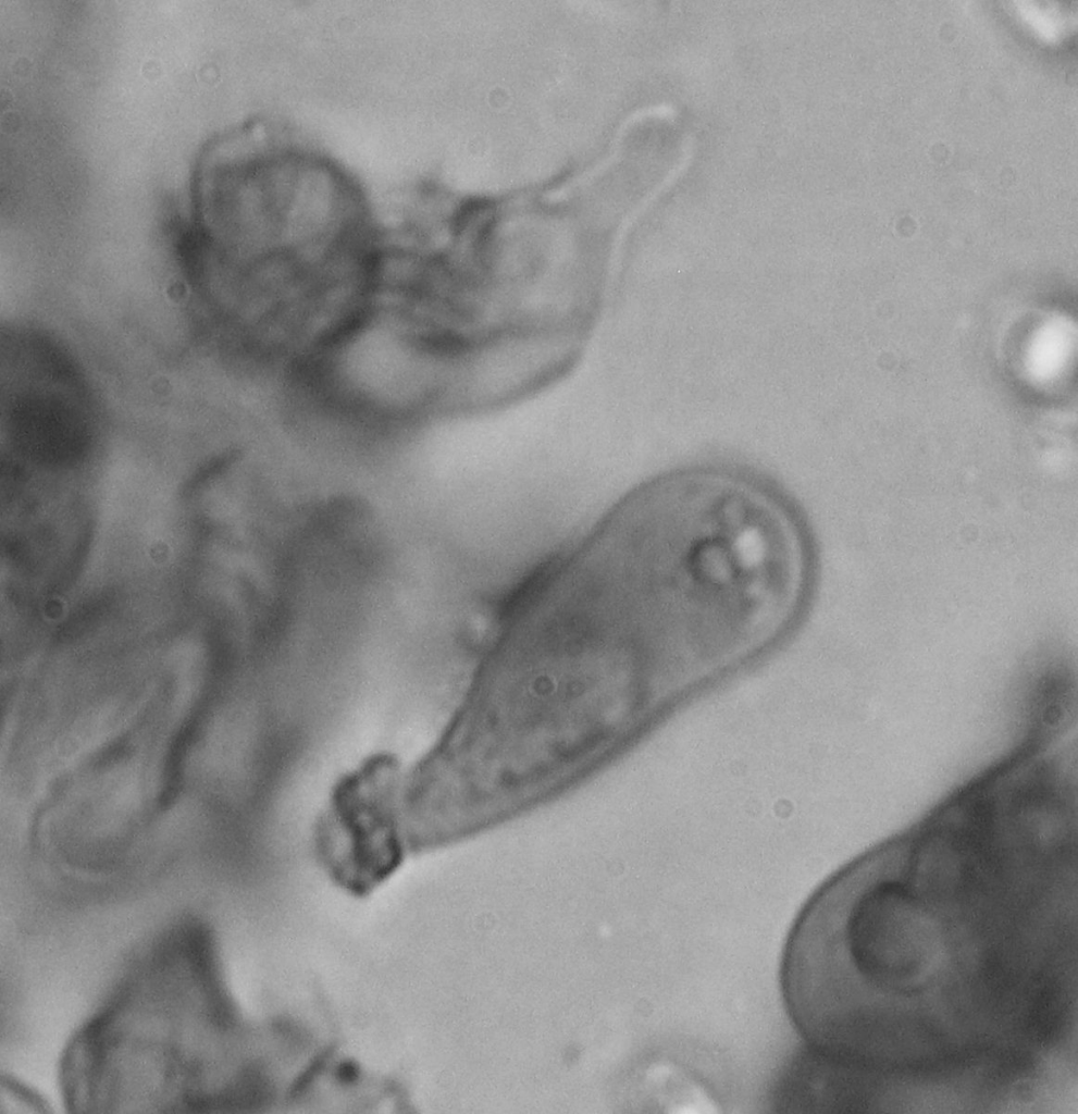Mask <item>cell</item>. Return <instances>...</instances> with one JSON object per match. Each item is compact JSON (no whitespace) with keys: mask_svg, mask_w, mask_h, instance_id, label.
Listing matches in <instances>:
<instances>
[{"mask_svg":"<svg viewBox=\"0 0 1078 1114\" xmlns=\"http://www.w3.org/2000/svg\"><path fill=\"white\" fill-rule=\"evenodd\" d=\"M611 560L622 634L679 654H732L792 618L804 582L793 522L768 495L709 472L668 478L621 512Z\"/></svg>","mask_w":1078,"mask_h":1114,"instance_id":"6da1fadb","label":"cell"},{"mask_svg":"<svg viewBox=\"0 0 1078 1114\" xmlns=\"http://www.w3.org/2000/svg\"><path fill=\"white\" fill-rule=\"evenodd\" d=\"M402 777L394 754H372L335 782L318 817L317 856L350 892H370L404 859Z\"/></svg>","mask_w":1078,"mask_h":1114,"instance_id":"7a4b0ae2","label":"cell"}]
</instances>
